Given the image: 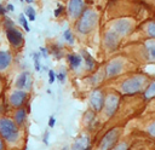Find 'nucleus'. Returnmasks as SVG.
<instances>
[{
  "instance_id": "f03ea898",
  "label": "nucleus",
  "mask_w": 155,
  "mask_h": 150,
  "mask_svg": "<svg viewBox=\"0 0 155 150\" xmlns=\"http://www.w3.org/2000/svg\"><path fill=\"white\" fill-rule=\"evenodd\" d=\"M0 137L8 143H15L19 138V128L8 117H0Z\"/></svg>"
},
{
  "instance_id": "a211bd4d",
  "label": "nucleus",
  "mask_w": 155,
  "mask_h": 150,
  "mask_svg": "<svg viewBox=\"0 0 155 150\" xmlns=\"http://www.w3.org/2000/svg\"><path fill=\"white\" fill-rule=\"evenodd\" d=\"M25 119H27V111H25V109L24 108L17 109L16 112H15V123L17 126H21V125L24 123Z\"/></svg>"
},
{
  "instance_id": "423d86ee",
  "label": "nucleus",
  "mask_w": 155,
  "mask_h": 150,
  "mask_svg": "<svg viewBox=\"0 0 155 150\" xmlns=\"http://www.w3.org/2000/svg\"><path fill=\"white\" fill-rule=\"evenodd\" d=\"M104 102H105V96H104L103 91L99 88L93 90L90 96V105L93 109V111H96V112L101 111L104 106Z\"/></svg>"
},
{
  "instance_id": "473e14b6",
  "label": "nucleus",
  "mask_w": 155,
  "mask_h": 150,
  "mask_svg": "<svg viewBox=\"0 0 155 150\" xmlns=\"http://www.w3.org/2000/svg\"><path fill=\"white\" fill-rule=\"evenodd\" d=\"M40 51H41L40 53H41L45 58H47V56H48V53H47V48H45V47H40Z\"/></svg>"
},
{
  "instance_id": "6ab92c4d",
  "label": "nucleus",
  "mask_w": 155,
  "mask_h": 150,
  "mask_svg": "<svg viewBox=\"0 0 155 150\" xmlns=\"http://www.w3.org/2000/svg\"><path fill=\"white\" fill-rule=\"evenodd\" d=\"M145 51L148 53L149 59L155 60V39H150L145 41Z\"/></svg>"
},
{
  "instance_id": "2eb2a0df",
  "label": "nucleus",
  "mask_w": 155,
  "mask_h": 150,
  "mask_svg": "<svg viewBox=\"0 0 155 150\" xmlns=\"http://www.w3.org/2000/svg\"><path fill=\"white\" fill-rule=\"evenodd\" d=\"M12 62V54L8 50H0V71L8 69Z\"/></svg>"
},
{
  "instance_id": "ddd939ff",
  "label": "nucleus",
  "mask_w": 155,
  "mask_h": 150,
  "mask_svg": "<svg viewBox=\"0 0 155 150\" xmlns=\"http://www.w3.org/2000/svg\"><path fill=\"white\" fill-rule=\"evenodd\" d=\"M87 149H90V138L88 135L85 134L78 137L70 146V150H87Z\"/></svg>"
},
{
  "instance_id": "412c9836",
  "label": "nucleus",
  "mask_w": 155,
  "mask_h": 150,
  "mask_svg": "<svg viewBox=\"0 0 155 150\" xmlns=\"http://www.w3.org/2000/svg\"><path fill=\"white\" fill-rule=\"evenodd\" d=\"M147 34L155 39V22H149L147 24Z\"/></svg>"
},
{
  "instance_id": "c9c22d12",
  "label": "nucleus",
  "mask_w": 155,
  "mask_h": 150,
  "mask_svg": "<svg viewBox=\"0 0 155 150\" xmlns=\"http://www.w3.org/2000/svg\"><path fill=\"white\" fill-rule=\"evenodd\" d=\"M6 12H7V11H6V8L0 4V15H5Z\"/></svg>"
},
{
  "instance_id": "5701e85b",
  "label": "nucleus",
  "mask_w": 155,
  "mask_h": 150,
  "mask_svg": "<svg viewBox=\"0 0 155 150\" xmlns=\"http://www.w3.org/2000/svg\"><path fill=\"white\" fill-rule=\"evenodd\" d=\"M63 38L64 40H67L69 44H74V35H73V31L67 29L64 33H63Z\"/></svg>"
},
{
  "instance_id": "f3484780",
  "label": "nucleus",
  "mask_w": 155,
  "mask_h": 150,
  "mask_svg": "<svg viewBox=\"0 0 155 150\" xmlns=\"http://www.w3.org/2000/svg\"><path fill=\"white\" fill-rule=\"evenodd\" d=\"M68 62H69V65H70L71 69H76L81 65L82 58L78 53H69L68 54Z\"/></svg>"
},
{
  "instance_id": "a878e982",
  "label": "nucleus",
  "mask_w": 155,
  "mask_h": 150,
  "mask_svg": "<svg viewBox=\"0 0 155 150\" xmlns=\"http://www.w3.org/2000/svg\"><path fill=\"white\" fill-rule=\"evenodd\" d=\"M39 57H40V53H39V52H35V53H33V58H34V65H35V70H36V71H40V63H39Z\"/></svg>"
},
{
  "instance_id": "20e7f679",
  "label": "nucleus",
  "mask_w": 155,
  "mask_h": 150,
  "mask_svg": "<svg viewBox=\"0 0 155 150\" xmlns=\"http://www.w3.org/2000/svg\"><path fill=\"white\" fill-rule=\"evenodd\" d=\"M122 133V129L116 127V128H111L110 131H108L104 137L102 138L99 145H98V150H110L115 146L116 142L119 140L120 135Z\"/></svg>"
},
{
  "instance_id": "f257e3e1",
  "label": "nucleus",
  "mask_w": 155,
  "mask_h": 150,
  "mask_svg": "<svg viewBox=\"0 0 155 150\" xmlns=\"http://www.w3.org/2000/svg\"><path fill=\"white\" fill-rule=\"evenodd\" d=\"M97 22H98V13L93 8L88 7L80 16L76 23V30L80 34H87L96 27Z\"/></svg>"
},
{
  "instance_id": "e433bc0d",
  "label": "nucleus",
  "mask_w": 155,
  "mask_h": 150,
  "mask_svg": "<svg viewBox=\"0 0 155 150\" xmlns=\"http://www.w3.org/2000/svg\"><path fill=\"white\" fill-rule=\"evenodd\" d=\"M0 150H4V140L1 137H0Z\"/></svg>"
},
{
  "instance_id": "1a4fd4ad",
  "label": "nucleus",
  "mask_w": 155,
  "mask_h": 150,
  "mask_svg": "<svg viewBox=\"0 0 155 150\" xmlns=\"http://www.w3.org/2000/svg\"><path fill=\"white\" fill-rule=\"evenodd\" d=\"M27 98H28V93L25 91H23V90H15L11 93V96L8 98V102L15 108H22V105L25 103Z\"/></svg>"
},
{
  "instance_id": "b1692460",
  "label": "nucleus",
  "mask_w": 155,
  "mask_h": 150,
  "mask_svg": "<svg viewBox=\"0 0 155 150\" xmlns=\"http://www.w3.org/2000/svg\"><path fill=\"white\" fill-rule=\"evenodd\" d=\"M18 19H19V23L24 27V29H25V31H29L30 30V28H29V25H28V19L25 18V16L22 13V15H19V17H18Z\"/></svg>"
},
{
  "instance_id": "f8f14e48",
  "label": "nucleus",
  "mask_w": 155,
  "mask_h": 150,
  "mask_svg": "<svg viewBox=\"0 0 155 150\" xmlns=\"http://www.w3.org/2000/svg\"><path fill=\"white\" fill-rule=\"evenodd\" d=\"M120 36L114 31V30H108V31H105V34H104V45H105V47L108 48V50H110V51H114L116 47H117V45H119V42H120Z\"/></svg>"
},
{
  "instance_id": "c85d7f7f",
  "label": "nucleus",
  "mask_w": 155,
  "mask_h": 150,
  "mask_svg": "<svg viewBox=\"0 0 155 150\" xmlns=\"http://www.w3.org/2000/svg\"><path fill=\"white\" fill-rule=\"evenodd\" d=\"M48 82L50 83H53V81L56 80V73L53 70H48Z\"/></svg>"
},
{
  "instance_id": "7c9ffc66",
  "label": "nucleus",
  "mask_w": 155,
  "mask_h": 150,
  "mask_svg": "<svg viewBox=\"0 0 155 150\" xmlns=\"http://www.w3.org/2000/svg\"><path fill=\"white\" fill-rule=\"evenodd\" d=\"M62 11H63V6H62V5H58V7L54 10V16H56V17H58V16L61 15V12H62Z\"/></svg>"
},
{
  "instance_id": "4be33fe9",
  "label": "nucleus",
  "mask_w": 155,
  "mask_h": 150,
  "mask_svg": "<svg viewBox=\"0 0 155 150\" xmlns=\"http://www.w3.org/2000/svg\"><path fill=\"white\" fill-rule=\"evenodd\" d=\"M27 16H28V18H29V21H35V10H34V7H31V6H28L27 8H25V12H24Z\"/></svg>"
},
{
  "instance_id": "39448f33",
  "label": "nucleus",
  "mask_w": 155,
  "mask_h": 150,
  "mask_svg": "<svg viewBox=\"0 0 155 150\" xmlns=\"http://www.w3.org/2000/svg\"><path fill=\"white\" fill-rule=\"evenodd\" d=\"M133 29H134V22L128 18L117 19L111 25V30H114L120 38H124V36L131 34Z\"/></svg>"
},
{
  "instance_id": "9b49d317",
  "label": "nucleus",
  "mask_w": 155,
  "mask_h": 150,
  "mask_svg": "<svg viewBox=\"0 0 155 150\" xmlns=\"http://www.w3.org/2000/svg\"><path fill=\"white\" fill-rule=\"evenodd\" d=\"M84 7H85V1H81V0H71V1H69V4H68L69 16L71 18H74V19L80 18V16L82 15Z\"/></svg>"
},
{
  "instance_id": "c756f323",
  "label": "nucleus",
  "mask_w": 155,
  "mask_h": 150,
  "mask_svg": "<svg viewBox=\"0 0 155 150\" xmlns=\"http://www.w3.org/2000/svg\"><path fill=\"white\" fill-rule=\"evenodd\" d=\"M57 80H58L61 83H63V82L65 81V73H64V71L58 73V74H57Z\"/></svg>"
},
{
  "instance_id": "dca6fc26",
  "label": "nucleus",
  "mask_w": 155,
  "mask_h": 150,
  "mask_svg": "<svg viewBox=\"0 0 155 150\" xmlns=\"http://www.w3.org/2000/svg\"><path fill=\"white\" fill-rule=\"evenodd\" d=\"M81 56H82V60H85V64H86L87 70H91L92 71L96 68V60H94V58L86 50H82L81 51Z\"/></svg>"
},
{
  "instance_id": "f704fd0d",
  "label": "nucleus",
  "mask_w": 155,
  "mask_h": 150,
  "mask_svg": "<svg viewBox=\"0 0 155 150\" xmlns=\"http://www.w3.org/2000/svg\"><path fill=\"white\" fill-rule=\"evenodd\" d=\"M5 8H6V11H10V12H12V11L15 10V7H13V5H12V4H7Z\"/></svg>"
},
{
  "instance_id": "cd10ccee",
  "label": "nucleus",
  "mask_w": 155,
  "mask_h": 150,
  "mask_svg": "<svg viewBox=\"0 0 155 150\" xmlns=\"http://www.w3.org/2000/svg\"><path fill=\"white\" fill-rule=\"evenodd\" d=\"M148 132H149V134H150L151 137L155 138V121L151 122V123L148 126Z\"/></svg>"
},
{
  "instance_id": "aec40b11",
  "label": "nucleus",
  "mask_w": 155,
  "mask_h": 150,
  "mask_svg": "<svg viewBox=\"0 0 155 150\" xmlns=\"http://www.w3.org/2000/svg\"><path fill=\"white\" fill-rule=\"evenodd\" d=\"M155 97V81L150 82V85L144 90V99H151Z\"/></svg>"
},
{
  "instance_id": "bb28decb",
  "label": "nucleus",
  "mask_w": 155,
  "mask_h": 150,
  "mask_svg": "<svg viewBox=\"0 0 155 150\" xmlns=\"http://www.w3.org/2000/svg\"><path fill=\"white\" fill-rule=\"evenodd\" d=\"M127 149H128V144L126 142H121V143H119L117 145H115L110 150H127Z\"/></svg>"
},
{
  "instance_id": "393cba45",
  "label": "nucleus",
  "mask_w": 155,
  "mask_h": 150,
  "mask_svg": "<svg viewBox=\"0 0 155 150\" xmlns=\"http://www.w3.org/2000/svg\"><path fill=\"white\" fill-rule=\"evenodd\" d=\"M4 25H5L6 30H7V29H11V28H15V22H12L11 18L5 17V18H4Z\"/></svg>"
},
{
  "instance_id": "0eeeda50",
  "label": "nucleus",
  "mask_w": 155,
  "mask_h": 150,
  "mask_svg": "<svg viewBox=\"0 0 155 150\" xmlns=\"http://www.w3.org/2000/svg\"><path fill=\"white\" fill-rule=\"evenodd\" d=\"M119 103H120V98L116 93L108 94V97L105 98V102H104V110H105L107 117H111L116 112V110L119 108Z\"/></svg>"
},
{
  "instance_id": "9d476101",
  "label": "nucleus",
  "mask_w": 155,
  "mask_h": 150,
  "mask_svg": "<svg viewBox=\"0 0 155 150\" xmlns=\"http://www.w3.org/2000/svg\"><path fill=\"white\" fill-rule=\"evenodd\" d=\"M6 36H7V40L10 41V44L15 47H21L23 45V35L21 33L19 29H17L16 27L15 28H11V29H7L6 30Z\"/></svg>"
},
{
  "instance_id": "4c0bfd02",
  "label": "nucleus",
  "mask_w": 155,
  "mask_h": 150,
  "mask_svg": "<svg viewBox=\"0 0 155 150\" xmlns=\"http://www.w3.org/2000/svg\"><path fill=\"white\" fill-rule=\"evenodd\" d=\"M87 150H90V149H87Z\"/></svg>"
},
{
  "instance_id": "7ed1b4c3",
  "label": "nucleus",
  "mask_w": 155,
  "mask_h": 150,
  "mask_svg": "<svg viewBox=\"0 0 155 150\" xmlns=\"http://www.w3.org/2000/svg\"><path fill=\"white\" fill-rule=\"evenodd\" d=\"M147 80H148L147 76H144V75H133V76L126 79L125 81H122L120 90H121V92L127 93V94L137 93L144 88Z\"/></svg>"
},
{
  "instance_id": "2f4dec72",
  "label": "nucleus",
  "mask_w": 155,
  "mask_h": 150,
  "mask_svg": "<svg viewBox=\"0 0 155 150\" xmlns=\"http://www.w3.org/2000/svg\"><path fill=\"white\" fill-rule=\"evenodd\" d=\"M56 123V119L53 116H50V120H48V127H53Z\"/></svg>"
},
{
  "instance_id": "72a5a7b5",
  "label": "nucleus",
  "mask_w": 155,
  "mask_h": 150,
  "mask_svg": "<svg viewBox=\"0 0 155 150\" xmlns=\"http://www.w3.org/2000/svg\"><path fill=\"white\" fill-rule=\"evenodd\" d=\"M42 140H44V143H45L46 145L48 144V131L45 132V134H44V137H42Z\"/></svg>"
},
{
  "instance_id": "6e6552de",
  "label": "nucleus",
  "mask_w": 155,
  "mask_h": 150,
  "mask_svg": "<svg viewBox=\"0 0 155 150\" xmlns=\"http://www.w3.org/2000/svg\"><path fill=\"white\" fill-rule=\"evenodd\" d=\"M122 69H124V60H122L121 58L111 59V60L107 64V67H105V77H107V79L114 77V76H116L117 74H120Z\"/></svg>"
},
{
  "instance_id": "4468645a",
  "label": "nucleus",
  "mask_w": 155,
  "mask_h": 150,
  "mask_svg": "<svg viewBox=\"0 0 155 150\" xmlns=\"http://www.w3.org/2000/svg\"><path fill=\"white\" fill-rule=\"evenodd\" d=\"M31 85V80H30V75L28 71H22L17 80H16V87L21 88V90H29Z\"/></svg>"
}]
</instances>
